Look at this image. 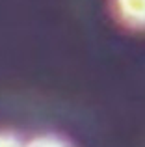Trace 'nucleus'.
Listing matches in <instances>:
<instances>
[{
  "mask_svg": "<svg viewBox=\"0 0 145 147\" xmlns=\"http://www.w3.org/2000/svg\"><path fill=\"white\" fill-rule=\"evenodd\" d=\"M115 7L128 26L145 28V0H115Z\"/></svg>",
  "mask_w": 145,
  "mask_h": 147,
  "instance_id": "f257e3e1",
  "label": "nucleus"
},
{
  "mask_svg": "<svg viewBox=\"0 0 145 147\" xmlns=\"http://www.w3.org/2000/svg\"><path fill=\"white\" fill-rule=\"evenodd\" d=\"M24 147H71V145L58 136H39V138H34Z\"/></svg>",
  "mask_w": 145,
  "mask_h": 147,
  "instance_id": "f03ea898",
  "label": "nucleus"
},
{
  "mask_svg": "<svg viewBox=\"0 0 145 147\" xmlns=\"http://www.w3.org/2000/svg\"><path fill=\"white\" fill-rule=\"evenodd\" d=\"M0 147H24V144L21 142V138L17 134L2 130L0 132Z\"/></svg>",
  "mask_w": 145,
  "mask_h": 147,
  "instance_id": "7ed1b4c3",
  "label": "nucleus"
}]
</instances>
